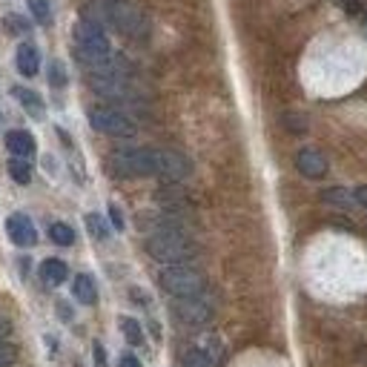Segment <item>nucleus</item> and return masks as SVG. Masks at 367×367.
I'll return each instance as SVG.
<instances>
[{
  "instance_id": "nucleus-1",
  "label": "nucleus",
  "mask_w": 367,
  "mask_h": 367,
  "mask_svg": "<svg viewBox=\"0 0 367 367\" xmlns=\"http://www.w3.org/2000/svg\"><path fill=\"white\" fill-rule=\"evenodd\" d=\"M147 253L158 264H190L198 253L195 241L184 233V229H155L147 239Z\"/></svg>"
},
{
  "instance_id": "nucleus-2",
  "label": "nucleus",
  "mask_w": 367,
  "mask_h": 367,
  "mask_svg": "<svg viewBox=\"0 0 367 367\" xmlns=\"http://www.w3.org/2000/svg\"><path fill=\"white\" fill-rule=\"evenodd\" d=\"M109 172L118 178H150L158 175V150L129 147L109 155Z\"/></svg>"
},
{
  "instance_id": "nucleus-3",
  "label": "nucleus",
  "mask_w": 367,
  "mask_h": 367,
  "mask_svg": "<svg viewBox=\"0 0 367 367\" xmlns=\"http://www.w3.org/2000/svg\"><path fill=\"white\" fill-rule=\"evenodd\" d=\"M158 284L175 296V299H190V296H201L207 290V279L204 272H198L190 264H169L158 272Z\"/></svg>"
},
{
  "instance_id": "nucleus-4",
  "label": "nucleus",
  "mask_w": 367,
  "mask_h": 367,
  "mask_svg": "<svg viewBox=\"0 0 367 367\" xmlns=\"http://www.w3.org/2000/svg\"><path fill=\"white\" fill-rule=\"evenodd\" d=\"M107 18L118 32H124L129 37H141L150 29V18H147L144 6L138 4V0H109Z\"/></svg>"
},
{
  "instance_id": "nucleus-5",
  "label": "nucleus",
  "mask_w": 367,
  "mask_h": 367,
  "mask_svg": "<svg viewBox=\"0 0 367 367\" xmlns=\"http://www.w3.org/2000/svg\"><path fill=\"white\" fill-rule=\"evenodd\" d=\"M75 43H78V55H80L83 66L92 64V61H98V58L112 55L109 37H107V32L95 20H80L75 26Z\"/></svg>"
},
{
  "instance_id": "nucleus-6",
  "label": "nucleus",
  "mask_w": 367,
  "mask_h": 367,
  "mask_svg": "<svg viewBox=\"0 0 367 367\" xmlns=\"http://www.w3.org/2000/svg\"><path fill=\"white\" fill-rule=\"evenodd\" d=\"M89 124L92 129H98L109 138H132L135 135V124L129 115H124L121 109L112 107H92L89 109Z\"/></svg>"
},
{
  "instance_id": "nucleus-7",
  "label": "nucleus",
  "mask_w": 367,
  "mask_h": 367,
  "mask_svg": "<svg viewBox=\"0 0 367 367\" xmlns=\"http://www.w3.org/2000/svg\"><path fill=\"white\" fill-rule=\"evenodd\" d=\"M172 313H175L178 321H184V325L201 327V325H207V321L212 318L215 307H212V301L201 293V296H190V299H175Z\"/></svg>"
},
{
  "instance_id": "nucleus-8",
  "label": "nucleus",
  "mask_w": 367,
  "mask_h": 367,
  "mask_svg": "<svg viewBox=\"0 0 367 367\" xmlns=\"http://www.w3.org/2000/svg\"><path fill=\"white\" fill-rule=\"evenodd\" d=\"M6 233H9L12 244H18V247H35L37 244V229L29 221V215H23V212H12L6 218Z\"/></svg>"
},
{
  "instance_id": "nucleus-9",
  "label": "nucleus",
  "mask_w": 367,
  "mask_h": 367,
  "mask_svg": "<svg viewBox=\"0 0 367 367\" xmlns=\"http://www.w3.org/2000/svg\"><path fill=\"white\" fill-rule=\"evenodd\" d=\"M190 175V161L181 152L172 150H158V178L164 181H184Z\"/></svg>"
},
{
  "instance_id": "nucleus-10",
  "label": "nucleus",
  "mask_w": 367,
  "mask_h": 367,
  "mask_svg": "<svg viewBox=\"0 0 367 367\" xmlns=\"http://www.w3.org/2000/svg\"><path fill=\"white\" fill-rule=\"evenodd\" d=\"M296 167H299V172L307 175V178H321V175L327 172V158L321 155L318 150H301V152L296 155Z\"/></svg>"
},
{
  "instance_id": "nucleus-11",
  "label": "nucleus",
  "mask_w": 367,
  "mask_h": 367,
  "mask_svg": "<svg viewBox=\"0 0 367 367\" xmlns=\"http://www.w3.org/2000/svg\"><path fill=\"white\" fill-rule=\"evenodd\" d=\"M6 150L15 158H26L29 161L37 152V144H35V138L26 129H12V132H6Z\"/></svg>"
},
{
  "instance_id": "nucleus-12",
  "label": "nucleus",
  "mask_w": 367,
  "mask_h": 367,
  "mask_svg": "<svg viewBox=\"0 0 367 367\" xmlns=\"http://www.w3.org/2000/svg\"><path fill=\"white\" fill-rule=\"evenodd\" d=\"M92 89L98 92V95H104V98H129V83H126V78H92Z\"/></svg>"
},
{
  "instance_id": "nucleus-13",
  "label": "nucleus",
  "mask_w": 367,
  "mask_h": 367,
  "mask_svg": "<svg viewBox=\"0 0 367 367\" xmlns=\"http://www.w3.org/2000/svg\"><path fill=\"white\" fill-rule=\"evenodd\" d=\"M72 296H75L80 304H86V307H92V304L98 301V287H95V282H92V275H86V272L75 275V282H72Z\"/></svg>"
},
{
  "instance_id": "nucleus-14",
  "label": "nucleus",
  "mask_w": 367,
  "mask_h": 367,
  "mask_svg": "<svg viewBox=\"0 0 367 367\" xmlns=\"http://www.w3.org/2000/svg\"><path fill=\"white\" fill-rule=\"evenodd\" d=\"M18 69L23 78H35L37 69H40V55L32 43H20L18 46Z\"/></svg>"
},
{
  "instance_id": "nucleus-15",
  "label": "nucleus",
  "mask_w": 367,
  "mask_h": 367,
  "mask_svg": "<svg viewBox=\"0 0 367 367\" xmlns=\"http://www.w3.org/2000/svg\"><path fill=\"white\" fill-rule=\"evenodd\" d=\"M66 275H69V270H66V264H64L61 258H46V261L40 264V279H43L46 284H52V287L64 284Z\"/></svg>"
},
{
  "instance_id": "nucleus-16",
  "label": "nucleus",
  "mask_w": 367,
  "mask_h": 367,
  "mask_svg": "<svg viewBox=\"0 0 367 367\" xmlns=\"http://www.w3.org/2000/svg\"><path fill=\"white\" fill-rule=\"evenodd\" d=\"M15 95H18V101H20V107L32 115V118H43V101H40V95L37 92H29V89H15Z\"/></svg>"
},
{
  "instance_id": "nucleus-17",
  "label": "nucleus",
  "mask_w": 367,
  "mask_h": 367,
  "mask_svg": "<svg viewBox=\"0 0 367 367\" xmlns=\"http://www.w3.org/2000/svg\"><path fill=\"white\" fill-rule=\"evenodd\" d=\"M49 239L61 247H69V244H75V229L64 221H55V224H49Z\"/></svg>"
},
{
  "instance_id": "nucleus-18",
  "label": "nucleus",
  "mask_w": 367,
  "mask_h": 367,
  "mask_svg": "<svg viewBox=\"0 0 367 367\" xmlns=\"http://www.w3.org/2000/svg\"><path fill=\"white\" fill-rule=\"evenodd\" d=\"M9 175L15 178V184H20V187H26V184L32 181V167L26 158H12L9 161Z\"/></svg>"
},
{
  "instance_id": "nucleus-19",
  "label": "nucleus",
  "mask_w": 367,
  "mask_h": 367,
  "mask_svg": "<svg viewBox=\"0 0 367 367\" xmlns=\"http://www.w3.org/2000/svg\"><path fill=\"white\" fill-rule=\"evenodd\" d=\"M29 12L35 15V20L40 26L52 23V0H29Z\"/></svg>"
},
{
  "instance_id": "nucleus-20",
  "label": "nucleus",
  "mask_w": 367,
  "mask_h": 367,
  "mask_svg": "<svg viewBox=\"0 0 367 367\" xmlns=\"http://www.w3.org/2000/svg\"><path fill=\"white\" fill-rule=\"evenodd\" d=\"M181 364H184V367H215L201 347H193V350L184 353V356H181Z\"/></svg>"
},
{
  "instance_id": "nucleus-21",
  "label": "nucleus",
  "mask_w": 367,
  "mask_h": 367,
  "mask_svg": "<svg viewBox=\"0 0 367 367\" xmlns=\"http://www.w3.org/2000/svg\"><path fill=\"white\" fill-rule=\"evenodd\" d=\"M121 330H124L129 344H141L144 342V330H141V325H138L135 318H121Z\"/></svg>"
},
{
  "instance_id": "nucleus-22",
  "label": "nucleus",
  "mask_w": 367,
  "mask_h": 367,
  "mask_svg": "<svg viewBox=\"0 0 367 367\" xmlns=\"http://www.w3.org/2000/svg\"><path fill=\"white\" fill-rule=\"evenodd\" d=\"M86 227H89V233L92 236H95V239H109V229H107V224H104V218L101 215H95V212H92V215H86Z\"/></svg>"
},
{
  "instance_id": "nucleus-23",
  "label": "nucleus",
  "mask_w": 367,
  "mask_h": 367,
  "mask_svg": "<svg viewBox=\"0 0 367 367\" xmlns=\"http://www.w3.org/2000/svg\"><path fill=\"white\" fill-rule=\"evenodd\" d=\"M336 4L344 9V15H350V18H361L364 15V4L361 0H336Z\"/></svg>"
},
{
  "instance_id": "nucleus-24",
  "label": "nucleus",
  "mask_w": 367,
  "mask_h": 367,
  "mask_svg": "<svg viewBox=\"0 0 367 367\" xmlns=\"http://www.w3.org/2000/svg\"><path fill=\"white\" fill-rule=\"evenodd\" d=\"M49 83L52 86H66V72H64V66H61V61H52V66H49Z\"/></svg>"
},
{
  "instance_id": "nucleus-25",
  "label": "nucleus",
  "mask_w": 367,
  "mask_h": 367,
  "mask_svg": "<svg viewBox=\"0 0 367 367\" xmlns=\"http://www.w3.org/2000/svg\"><path fill=\"white\" fill-rule=\"evenodd\" d=\"M15 356H18V353H15V347H12V344H6L4 339H0V367L12 364V361H15Z\"/></svg>"
},
{
  "instance_id": "nucleus-26",
  "label": "nucleus",
  "mask_w": 367,
  "mask_h": 367,
  "mask_svg": "<svg viewBox=\"0 0 367 367\" xmlns=\"http://www.w3.org/2000/svg\"><path fill=\"white\" fill-rule=\"evenodd\" d=\"M325 201H330V204H339V207H344V204H350V195H347L344 190H327V193H325Z\"/></svg>"
},
{
  "instance_id": "nucleus-27",
  "label": "nucleus",
  "mask_w": 367,
  "mask_h": 367,
  "mask_svg": "<svg viewBox=\"0 0 367 367\" xmlns=\"http://www.w3.org/2000/svg\"><path fill=\"white\" fill-rule=\"evenodd\" d=\"M109 218H112V224H115L118 229H124V215H121V210H118L115 204L109 207Z\"/></svg>"
},
{
  "instance_id": "nucleus-28",
  "label": "nucleus",
  "mask_w": 367,
  "mask_h": 367,
  "mask_svg": "<svg viewBox=\"0 0 367 367\" xmlns=\"http://www.w3.org/2000/svg\"><path fill=\"white\" fill-rule=\"evenodd\" d=\"M353 198H356V204H361V207H367V187H359V190L353 193Z\"/></svg>"
},
{
  "instance_id": "nucleus-29",
  "label": "nucleus",
  "mask_w": 367,
  "mask_h": 367,
  "mask_svg": "<svg viewBox=\"0 0 367 367\" xmlns=\"http://www.w3.org/2000/svg\"><path fill=\"white\" fill-rule=\"evenodd\" d=\"M118 367H141V361H138L135 356H124V359L118 361Z\"/></svg>"
},
{
  "instance_id": "nucleus-30",
  "label": "nucleus",
  "mask_w": 367,
  "mask_h": 367,
  "mask_svg": "<svg viewBox=\"0 0 367 367\" xmlns=\"http://www.w3.org/2000/svg\"><path fill=\"white\" fill-rule=\"evenodd\" d=\"M9 330H12L9 318H4V315H0V339H6V336H9Z\"/></svg>"
},
{
  "instance_id": "nucleus-31",
  "label": "nucleus",
  "mask_w": 367,
  "mask_h": 367,
  "mask_svg": "<svg viewBox=\"0 0 367 367\" xmlns=\"http://www.w3.org/2000/svg\"><path fill=\"white\" fill-rule=\"evenodd\" d=\"M95 361H98V367H107V356H104L101 344H95Z\"/></svg>"
}]
</instances>
